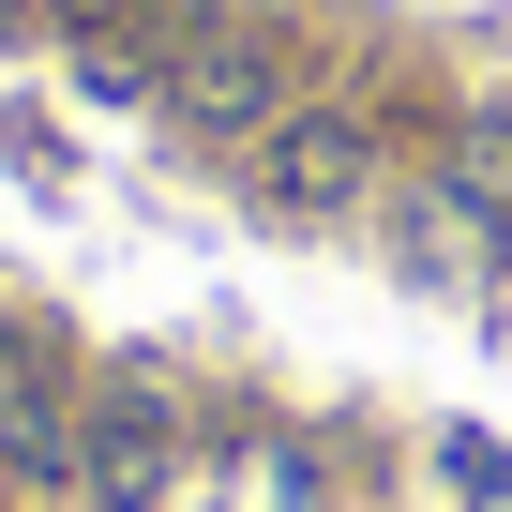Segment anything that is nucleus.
<instances>
[{
	"label": "nucleus",
	"mask_w": 512,
	"mask_h": 512,
	"mask_svg": "<svg viewBox=\"0 0 512 512\" xmlns=\"http://www.w3.org/2000/svg\"><path fill=\"white\" fill-rule=\"evenodd\" d=\"M452 482H467V497H497V512H512V452H482V437H452Z\"/></svg>",
	"instance_id": "4"
},
{
	"label": "nucleus",
	"mask_w": 512,
	"mask_h": 512,
	"mask_svg": "<svg viewBox=\"0 0 512 512\" xmlns=\"http://www.w3.org/2000/svg\"><path fill=\"white\" fill-rule=\"evenodd\" d=\"M437 196L467 211V241L497 256L512 241V121H482V136H452V166H437Z\"/></svg>",
	"instance_id": "3"
},
{
	"label": "nucleus",
	"mask_w": 512,
	"mask_h": 512,
	"mask_svg": "<svg viewBox=\"0 0 512 512\" xmlns=\"http://www.w3.org/2000/svg\"><path fill=\"white\" fill-rule=\"evenodd\" d=\"M76 482H91L106 512H166V482H181V422H166V392H106V407L76 422Z\"/></svg>",
	"instance_id": "2"
},
{
	"label": "nucleus",
	"mask_w": 512,
	"mask_h": 512,
	"mask_svg": "<svg viewBox=\"0 0 512 512\" xmlns=\"http://www.w3.org/2000/svg\"><path fill=\"white\" fill-rule=\"evenodd\" d=\"M241 181L272 196L287 226H332V211H362V181H377V136H362L347 106H287L272 136L241 151Z\"/></svg>",
	"instance_id": "1"
}]
</instances>
